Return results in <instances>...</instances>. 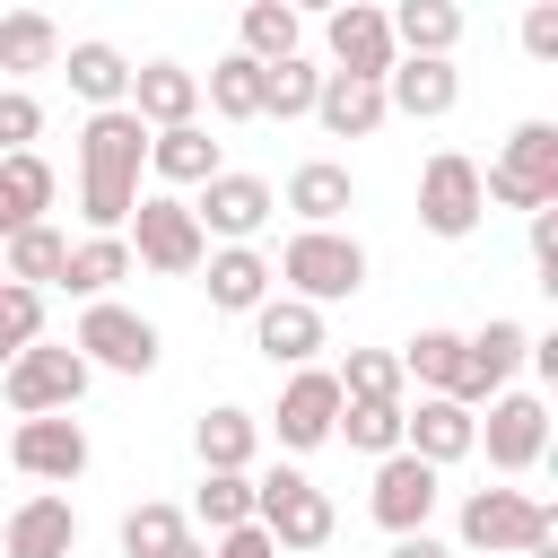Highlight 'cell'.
I'll list each match as a JSON object with an SVG mask.
<instances>
[{"instance_id": "obj_33", "label": "cell", "mask_w": 558, "mask_h": 558, "mask_svg": "<svg viewBox=\"0 0 558 558\" xmlns=\"http://www.w3.org/2000/svg\"><path fill=\"white\" fill-rule=\"evenodd\" d=\"M113 279H131V244L122 235H78L70 262H61V288L70 296H113Z\"/></svg>"}, {"instance_id": "obj_6", "label": "cell", "mask_w": 558, "mask_h": 558, "mask_svg": "<svg viewBox=\"0 0 558 558\" xmlns=\"http://www.w3.org/2000/svg\"><path fill=\"white\" fill-rule=\"evenodd\" d=\"M253 523H262L279 549H323V541L340 532V514H331V488H314L296 462H270V471L253 480Z\"/></svg>"}, {"instance_id": "obj_11", "label": "cell", "mask_w": 558, "mask_h": 558, "mask_svg": "<svg viewBox=\"0 0 558 558\" xmlns=\"http://www.w3.org/2000/svg\"><path fill=\"white\" fill-rule=\"evenodd\" d=\"M192 218H201V235H209V244H253V235L279 218V192H270L262 174H235V166H218V174L201 183Z\"/></svg>"}, {"instance_id": "obj_18", "label": "cell", "mask_w": 558, "mask_h": 558, "mask_svg": "<svg viewBox=\"0 0 558 558\" xmlns=\"http://www.w3.org/2000/svg\"><path fill=\"white\" fill-rule=\"evenodd\" d=\"M462 105V70L453 61H427V52H401L384 70V113H410V122H445Z\"/></svg>"}, {"instance_id": "obj_3", "label": "cell", "mask_w": 558, "mask_h": 558, "mask_svg": "<svg viewBox=\"0 0 558 558\" xmlns=\"http://www.w3.org/2000/svg\"><path fill=\"white\" fill-rule=\"evenodd\" d=\"M270 279H279V296L340 305V296L366 288V244H357L349 227H296V235L279 244V262H270Z\"/></svg>"}, {"instance_id": "obj_16", "label": "cell", "mask_w": 558, "mask_h": 558, "mask_svg": "<svg viewBox=\"0 0 558 558\" xmlns=\"http://www.w3.org/2000/svg\"><path fill=\"white\" fill-rule=\"evenodd\" d=\"M323 44H331V70H349V78H384L401 52H392V17L375 9V0H340L331 17H323Z\"/></svg>"}, {"instance_id": "obj_19", "label": "cell", "mask_w": 558, "mask_h": 558, "mask_svg": "<svg viewBox=\"0 0 558 558\" xmlns=\"http://www.w3.org/2000/svg\"><path fill=\"white\" fill-rule=\"evenodd\" d=\"M78 549V506L61 488H35L9 523H0V558H70Z\"/></svg>"}, {"instance_id": "obj_37", "label": "cell", "mask_w": 558, "mask_h": 558, "mask_svg": "<svg viewBox=\"0 0 558 558\" xmlns=\"http://www.w3.org/2000/svg\"><path fill=\"white\" fill-rule=\"evenodd\" d=\"M192 514L209 523V541H218V532H235V523H253V471H201Z\"/></svg>"}, {"instance_id": "obj_4", "label": "cell", "mask_w": 558, "mask_h": 558, "mask_svg": "<svg viewBox=\"0 0 558 558\" xmlns=\"http://www.w3.org/2000/svg\"><path fill=\"white\" fill-rule=\"evenodd\" d=\"M480 201L497 209H558V122H514L506 131V157L480 166Z\"/></svg>"}, {"instance_id": "obj_48", "label": "cell", "mask_w": 558, "mask_h": 558, "mask_svg": "<svg viewBox=\"0 0 558 558\" xmlns=\"http://www.w3.org/2000/svg\"><path fill=\"white\" fill-rule=\"evenodd\" d=\"M235 9H244V0H235Z\"/></svg>"}, {"instance_id": "obj_45", "label": "cell", "mask_w": 558, "mask_h": 558, "mask_svg": "<svg viewBox=\"0 0 558 558\" xmlns=\"http://www.w3.org/2000/svg\"><path fill=\"white\" fill-rule=\"evenodd\" d=\"M384 558H462V549H445V541H436V532H401V541H392V549H384Z\"/></svg>"}, {"instance_id": "obj_32", "label": "cell", "mask_w": 558, "mask_h": 558, "mask_svg": "<svg viewBox=\"0 0 558 558\" xmlns=\"http://www.w3.org/2000/svg\"><path fill=\"white\" fill-rule=\"evenodd\" d=\"M201 105L218 122H262V61L253 52H218L209 78H201Z\"/></svg>"}, {"instance_id": "obj_47", "label": "cell", "mask_w": 558, "mask_h": 558, "mask_svg": "<svg viewBox=\"0 0 558 558\" xmlns=\"http://www.w3.org/2000/svg\"><path fill=\"white\" fill-rule=\"evenodd\" d=\"M288 9H296V17H305V9H323V17H331V9H340V0H288Z\"/></svg>"}, {"instance_id": "obj_10", "label": "cell", "mask_w": 558, "mask_h": 558, "mask_svg": "<svg viewBox=\"0 0 558 558\" xmlns=\"http://www.w3.org/2000/svg\"><path fill=\"white\" fill-rule=\"evenodd\" d=\"M488 418H480V445H488V471L497 480H514V471H532L541 453H549V401L541 392H523V384H506L497 401H480Z\"/></svg>"}, {"instance_id": "obj_20", "label": "cell", "mask_w": 558, "mask_h": 558, "mask_svg": "<svg viewBox=\"0 0 558 558\" xmlns=\"http://www.w3.org/2000/svg\"><path fill=\"white\" fill-rule=\"evenodd\" d=\"M148 131H166V122H201V70H183V61H131V96H122Z\"/></svg>"}, {"instance_id": "obj_15", "label": "cell", "mask_w": 558, "mask_h": 558, "mask_svg": "<svg viewBox=\"0 0 558 558\" xmlns=\"http://www.w3.org/2000/svg\"><path fill=\"white\" fill-rule=\"evenodd\" d=\"M401 453H418V462H462V453H480V410H462V401H445V392H418V401H401Z\"/></svg>"}, {"instance_id": "obj_30", "label": "cell", "mask_w": 558, "mask_h": 558, "mask_svg": "<svg viewBox=\"0 0 558 558\" xmlns=\"http://www.w3.org/2000/svg\"><path fill=\"white\" fill-rule=\"evenodd\" d=\"M523 349H532V331H523L514 314H488L480 331H462V357H471V375L488 384V401H497V392L523 375Z\"/></svg>"}, {"instance_id": "obj_35", "label": "cell", "mask_w": 558, "mask_h": 558, "mask_svg": "<svg viewBox=\"0 0 558 558\" xmlns=\"http://www.w3.org/2000/svg\"><path fill=\"white\" fill-rule=\"evenodd\" d=\"M331 436H340L349 453H366V462H384V453H401V401H340V418H331Z\"/></svg>"}, {"instance_id": "obj_38", "label": "cell", "mask_w": 558, "mask_h": 558, "mask_svg": "<svg viewBox=\"0 0 558 558\" xmlns=\"http://www.w3.org/2000/svg\"><path fill=\"white\" fill-rule=\"evenodd\" d=\"M235 17H244V44H235V52H253V61H288L296 35H305V17H296L288 0H244Z\"/></svg>"}, {"instance_id": "obj_28", "label": "cell", "mask_w": 558, "mask_h": 558, "mask_svg": "<svg viewBox=\"0 0 558 558\" xmlns=\"http://www.w3.org/2000/svg\"><path fill=\"white\" fill-rule=\"evenodd\" d=\"M192 453H201V471H253V453H262V418L235 410V401H218V410H201Z\"/></svg>"}, {"instance_id": "obj_2", "label": "cell", "mask_w": 558, "mask_h": 558, "mask_svg": "<svg viewBox=\"0 0 558 558\" xmlns=\"http://www.w3.org/2000/svg\"><path fill=\"white\" fill-rule=\"evenodd\" d=\"M471 558H549L558 549V506L532 488H471L453 514Z\"/></svg>"}, {"instance_id": "obj_49", "label": "cell", "mask_w": 558, "mask_h": 558, "mask_svg": "<svg viewBox=\"0 0 558 558\" xmlns=\"http://www.w3.org/2000/svg\"><path fill=\"white\" fill-rule=\"evenodd\" d=\"M0 9H9V0H0Z\"/></svg>"}, {"instance_id": "obj_1", "label": "cell", "mask_w": 558, "mask_h": 558, "mask_svg": "<svg viewBox=\"0 0 558 558\" xmlns=\"http://www.w3.org/2000/svg\"><path fill=\"white\" fill-rule=\"evenodd\" d=\"M140 174H148V122L131 105H96L78 122V218H87V235H122Z\"/></svg>"}, {"instance_id": "obj_43", "label": "cell", "mask_w": 558, "mask_h": 558, "mask_svg": "<svg viewBox=\"0 0 558 558\" xmlns=\"http://www.w3.org/2000/svg\"><path fill=\"white\" fill-rule=\"evenodd\" d=\"M523 61H541V70L558 61V0H532L523 9Z\"/></svg>"}, {"instance_id": "obj_40", "label": "cell", "mask_w": 558, "mask_h": 558, "mask_svg": "<svg viewBox=\"0 0 558 558\" xmlns=\"http://www.w3.org/2000/svg\"><path fill=\"white\" fill-rule=\"evenodd\" d=\"M183 532H192V523H183V506H166V497H140V506L122 514V558H166Z\"/></svg>"}, {"instance_id": "obj_21", "label": "cell", "mask_w": 558, "mask_h": 558, "mask_svg": "<svg viewBox=\"0 0 558 558\" xmlns=\"http://www.w3.org/2000/svg\"><path fill=\"white\" fill-rule=\"evenodd\" d=\"M279 209H288L296 227H340V218L357 209V174H349L340 157H305V166L288 174V192H279Z\"/></svg>"}, {"instance_id": "obj_46", "label": "cell", "mask_w": 558, "mask_h": 558, "mask_svg": "<svg viewBox=\"0 0 558 558\" xmlns=\"http://www.w3.org/2000/svg\"><path fill=\"white\" fill-rule=\"evenodd\" d=\"M166 558H209V541H192V532H183V541H174Z\"/></svg>"}, {"instance_id": "obj_41", "label": "cell", "mask_w": 558, "mask_h": 558, "mask_svg": "<svg viewBox=\"0 0 558 558\" xmlns=\"http://www.w3.org/2000/svg\"><path fill=\"white\" fill-rule=\"evenodd\" d=\"M26 340H44V288H17V279H0V366H9Z\"/></svg>"}, {"instance_id": "obj_13", "label": "cell", "mask_w": 558, "mask_h": 558, "mask_svg": "<svg viewBox=\"0 0 558 558\" xmlns=\"http://www.w3.org/2000/svg\"><path fill=\"white\" fill-rule=\"evenodd\" d=\"M331 418H340V375L331 366H288L279 410H270V436L288 453H314V445H331Z\"/></svg>"}, {"instance_id": "obj_9", "label": "cell", "mask_w": 558, "mask_h": 558, "mask_svg": "<svg viewBox=\"0 0 558 558\" xmlns=\"http://www.w3.org/2000/svg\"><path fill=\"white\" fill-rule=\"evenodd\" d=\"M480 218H488V201H480V166H471L462 148H436V157L418 166V227L445 235V244H462Z\"/></svg>"}, {"instance_id": "obj_14", "label": "cell", "mask_w": 558, "mask_h": 558, "mask_svg": "<svg viewBox=\"0 0 558 558\" xmlns=\"http://www.w3.org/2000/svg\"><path fill=\"white\" fill-rule=\"evenodd\" d=\"M9 462H17L26 480H44V488H70V480L87 471V427H78L70 410L17 418V427H9Z\"/></svg>"}, {"instance_id": "obj_5", "label": "cell", "mask_w": 558, "mask_h": 558, "mask_svg": "<svg viewBox=\"0 0 558 558\" xmlns=\"http://www.w3.org/2000/svg\"><path fill=\"white\" fill-rule=\"evenodd\" d=\"M122 244H131V262L157 270V279H192V270L209 262V235H201L192 201H174V192H140L131 218H122Z\"/></svg>"}, {"instance_id": "obj_25", "label": "cell", "mask_w": 558, "mask_h": 558, "mask_svg": "<svg viewBox=\"0 0 558 558\" xmlns=\"http://www.w3.org/2000/svg\"><path fill=\"white\" fill-rule=\"evenodd\" d=\"M227 157H218V140H209V122H166V131H148V174L157 183H209Z\"/></svg>"}, {"instance_id": "obj_29", "label": "cell", "mask_w": 558, "mask_h": 558, "mask_svg": "<svg viewBox=\"0 0 558 558\" xmlns=\"http://www.w3.org/2000/svg\"><path fill=\"white\" fill-rule=\"evenodd\" d=\"M52 166H44V148H17V157H0V244L17 235V227H35L44 209H52Z\"/></svg>"}, {"instance_id": "obj_34", "label": "cell", "mask_w": 558, "mask_h": 558, "mask_svg": "<svg viewBox=\"0 0 558 558\" xmlns=\"http://www.w3.org/2000/svg\"><path fill=\"white\" fill-rule=\"evenodd\" d=\"M392 357H401V375H410V384H427V392H453V375H462V331H445V323H418V331H410Z\"/></svg>"}, {"instance_id": "obj_22", "label": "cell", "mask_w": 558, "mask_h": 558, "mask_svg": "<svg viewBox=\"0 0 558 558\" xmlns=\"http://www.w3.org/2000/svg\"><path fill=\"white\" fill-rule=\"evenodd\" d=\"M314 122L331 140H375L392 113H384V78H349V70H323V96H314Z\"/></svg>"}, {"instance_id": "obj_26", "label": "cell", "mask_w": 558, "mask_h": 558, "mask_svg": "<svg viewBox=\"0 0 558 558\" xmlns=\"http://www.w3.org/2000/svg\"><path fill=\"white\" fill-rule=\"evenodd\" d=\"M392 52H427V61H453L462 52V0H392Z\"/></svg>"}, {"instance_id": "obj_44", "label": "cell", "mask_w": 558, "mask_h": 558, "mask_svg": "<svg viewBox=\"0 0 558 558\" xmlns=\"http://www.w3.org/2000/svg\"><path fill=\"white\" fill-rule=\"evenodd\" d=\"M209 558H288V549H279L262 523H235V532H218V541H209Z\"/></svg>"}, {"instance_id": "obj_8", "label": "cell", "mask_w": 558, "mask_h": 558, "mask_svg": "<svg viewBox=\"0 0 558 558\" xmlns=\"http://www.w3.org/2000/svg\"><path fill=\"white\" fill-rule=\"evenodd\" d=\"M70 349H78L87 366H105V375H148V366H157V323L131 314V305H113V296H87Z\"/></svg>"}, {"instance_id": "obj_24", "label": "cell", "mask_w": 558, "mask_h": 558, "mask_svg": "<svg viewBox=\"0 0 558 558\" xmlns=\"http://www.w3.org/2000/svg\"><path fill=\"white\" fill-rule=\"evenodd\" d=\"M61 78H70V96H87V113H96V105H122V96H131V52L105 44V35L61 44Z\"/></svg>"}, {"instance_id": "obj_12", "label": "cell", "mask_w": 558, "mask_h": 558, "mask_svg": "<svg viewBox=\"0 0 558 558\" xmlns=\"http://www.w3.org/2000/svg\"><path fill=\"white\" fill-rule=\"evenodd\" d=\"M436 497H445V471H436V462H418V453H384V462H375V488H366V514L401 541V532H427Z\"/></svg>"}, {"instance_id": "obj_7", "label": "cell", "mask_w": 558, "mask_h": 558, "mask_svg": "<svg viewBox=\"0 0 558 558\" xmlns=\"http://www.w3.org/2000/svg\"><path fill=\"white\" fill-rule=\"evenodd\" d=\"M87 375H96V366H87L70 340H26V349L0 366V392H9L17 418H44V410H78Z\"/></svg>"}, {"instance_id": "obj_42", "label": "cell", "mask_w": 558, "mask_h": 558, "mask_svg": "<svg viewBox=\"0 0 558 558\" xmlns=\"http://www.w3.org/2000/svg\"><path fill=\"white\" fill-rule=\"evenodd\" d=\"M35 140H44L35 87H0V157H17V148H35Z\"/></svg>"}, {"instance_id": "obj_27", "label": "cell", "mask_w": 558, "mask_h": 558, "mask_svg": "<svg viewBox=\"0 0 558 558\" xmlns=\"http://www.w3.org/2000/svg\"><path fill=\"white\" fill-rule=\"evenodd\" d=\"M35 70H61V26L44 9H0V87H17Z\"/></svg>"}, {"instance_id": "obj_39", "label": "cell", "mask_w": 558, "mask_h": 558, "mask_svg": "<svg viewBox=\"0 0 558 558\" xmlns=\"http://www.w3.org/2000/svg\"><path fill=\"white\" fill-rule=\"evenodd\" d=\"M331 375H340V401H401V384H410L392 349H349Z\"/></svg>"}, {"instance_id": "obj_36", "label": "cell", "mask_w": 558, "mask_h": 558, "mask_svg": "<svg viewBox=\"0 0 558 558\" xmlns=\"http://www.w3.org/2000/svg\"><path fill=\"white\" fill-rule=\"evenodd\" d=\"M314 96H323V70H314L305 52L262 61V122H270V113H279V122H296V113H314Z\"/></svg>"}, {"instance_id": "obj_17", "label": "cell", "mask_w": 558, "mask_h": 558, "mask_svg": "<svg viewBox=\"0 0 558 558\" xmlns=\"http://www.w3.org/2000/svg\"><path fill=\"white\" fill-rule=\"evenodd\" d=\"M253 349L270 357V366H314L331 340H323V305H305V296H262L253 305Z\"/></svg>"}, {"instance_id": "obj_23", "label": "cell", "mask_w": 558, "mask_h": 558, "mask_svg": "<svg viewBox=\"0 0 558 558\" xmlns=\"http://www.w3.org/2000/svg\"><path fill=\"white\" fill-rule=\"evenodd\" d=\"M201 270H209L201 288H209V305H218V314H253V305L279 288V279H270V253H253V244H209V262H201Z\"/></svg>"}, {"instance_id": "obj_31", "label": "cell", "mask_w": 558, "mask_h": 558, "mask_svg": "<svg viewBox=\"0 0 558 558\" xmlns=\"http://www.w3.org/2000/svg\"><path fill=\"white\" fill-rule=\"evenodd\" d=\"M61 262H70V235L52 218H35L0 244V279H17V288H61Z\"/></svg>"}]
</instances>
